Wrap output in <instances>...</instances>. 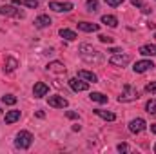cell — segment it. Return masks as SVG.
<instances>
[{
	"label": "cell",
	"mask_w": 156,
	"mask_h": 154,
	"mask_svg": "<svg viewBox=\"0 0 156 154\" xmlns=\"http://www.w3.org/2000/svg\"><path fill=\"white\" fill-rule=\"evenodd\" d=\"M78 53H80V58L87 64H102L104 62V54L89 44H82L78 47Z\"/></svg>",
	"instance_id": "6da1fadb"
},
{
	"label": "cell",
	"mask_w": 156,
	"mask_h": 154,
	"mask_svg": "<svg viewBox=\"0 0 156 154\" xmlns=\"http://www.w3.org/2000/svg\"><path fill=\"white\" fill-rule=\"evenodd\" d=\"M33 134L29 132V131H20L18 134H16V140H15V145H16V149H22V151H26V149H29L31 145H33Z\"/></svg>",
	"instance_id": "7a4b0ae2"
},
{
	"label": "cell",
	"mask_w": 156,
	"mask_h": 154,
	"mask_svg": "<svg viewBox=\"0 0 156 154\" xmlns=\"http://www.w3.org/2000/svg\"><path fill=\"white\" fill-rule=\"evenodd\" d=\"M138 100V89L131 83H125L123 85V93L118 96V102L120 103H127V102H134Z\"/></svg>",
	"instance_id": "3957f363"
},
{
	"label": "cell",
	"mask_w": 156,
	"mask_h": 154,
	"mask_svg": "<svg viewBox=\"0 0 156 154\" xmlns=\"http://www.w3.org/2000/svg\"><path fill=\"white\" fill-rule=\"evenodd\" d=\"M0 15H2V16H11V18H18V20H22V18L26 16V13H24L22 9H18L15 4H13V5L4 4V5L0 7Z\"/></svg>",
	"instance_id": "277c9868"
},
{
	"label": "cell",
	"mask_w": 156,
	"mask_h": 154,
	"mask_svg": "<svg viewBox=\"0 0 156 154\" xmlns=\"http://www.w3.org/2000/svg\"><path fill=\"white\" fill-rule=\"evenodd\" d=\"M145 129H147V123H145L144 118H134V120L129 121V131L134 132V134H140V132H144Z\"/></svg>",
	"instance_id": "5b68a950"
},
{
	"label": "cell",
	"mask_w": 156,
	"mask_h": 154,
	"mask_svg": "<svg viewBox=\"0 0 156 154\" xmlns=\"http://www.w3.org/2000/svg\"><path fill=\"white\" fill-rule=\"evenodd\" d=\"M129 62H131V54H122V53L113 54L111 60H109V64L111 65H116V67H125Z\"/></svg>",
	"instance_id": "8992f818"
},
{
	"label": "cell",
	"mask_w": 156,
	"mask_h": 154,
	"mask_svg": "<svg viewBox=\"0 0 156 154\" xmlns=\"http://www.w3.org/2000/svg\"><path fill=\"white\" fill-rule=\"evenodd\" d=\"M49 9L56 13H69L73 9V4L71 2H49Z\"/></svg>",
	"instance_id": "52a82bcc"
},
{
	"label": "cell",
	"mask_w": 156,
	"mask_h": 154,
	"mask_svg": "<svg viewBox=\"0 0 156 154\" xmlns=\"http://www.w3.org/2000/svg\"><path fill=\"white\" fill-rule=\"evenodd\" d=\"M69 87L76 93H82V91H87L89 89V82L82 80V78H71L69 80Z\"/></svg>",
	"instance_id": "ba28073f"
},
{
	"label": "cell",
	"mask_w": 156,
	"mask_h": 154,
	"mask_svg": "<svg viewBox=\"0 0 156 154\" xmlns=\"http://www.w3.org/2000/svg\"><path fill=\"white\" fill-rule=\"evenodd\" d=\"M49 105L51 107H55V109H66L67 105H69V102L64 98V96H58V94H55V96H49Z\"/></svg>",
	"instance_id": "9c48e42d"
},
{
	"label": "cell",
	"mask_w": 156,
	"mask_h": 154,
	"mask_svg": "<svg viewBox=\"0 0 156 154\" xmlns=\"http://www.w3.org/2000/svg\"><path fill=\"white\" fill-rule=\"evenodd\" d=\"M153 67H156L154 64L151 62V60H140V62H136L134 64V73H138V75H142V73H145V71H149V69H153Z\"/></svg>",
	"instance_id": "30bf717a"
},
{
	"label": "cell",
	"mask_w": 156,
	"mask_h": 154,
	"mask_svg": "<svg viewBox=\"0 0 156 154\" xmlns=\"http://www.w3.org/2000/svg\"><path fill=\"white\" fill-rule=\"evenodd\" d=\"M47 93H49V85H47V83H44V82H37V83H35V87H33L35 98H42V96H45Z\"/></svg>",
	"instance_id": "8fae6325"
},
{
	"label": "cell",
	"mask_w": 156,
	"mask_h": 154,
	"mask_svg": "<svg viewBox=\"0 0 156 154\" xmlns=\"http://www.w3.org/2000/svg\"><path fill=\"white\" fill-rule=\"evenodd\" d=\"M49 73H55V75H64L66 73V65L62 64V62H51V64H47V67H45Z\"/></svg>",
	"instance_id": "7c38bea8"
},
{
	"label": "cell",
	"mask_w": 156,
	"mask_h": 154,
	"mask_svg": "<svg viewBox=\"0 0 156 154\" xmlns=\"http://www.w3.org/2000/svg\"><path fill=\"white\" fill-rule=\"evenodd\" d=\"M78 29L80 31H85V33H96L100 29L98 24H93V22H78Z\"/></svg>",
	"instance_id": "4fadbf2b"
},
{
	"label": "cell",
	"mask_w": 156,
	"mask_h": 154,
	"mask_svg": "<svg viewBox=\"0 0 156 154\" xmlns=\"http://www.w3.org/2000/svg\"><path fill=\"white\" fill-rule=\"evenodd\" d=\"M49 26H51V18L47 15H40V16L35 18V27L44 29V27H49Z\"/></svg>",
	"instance_id": "5bb4252c"
},
{
	"label": "cell",
	"mask_w": 156,
	"mask_h": 154,
	"mask_svg": "<svg viewBox=\"0 0 156 154\" xmlns=\"http://www.w3.org/2000/svg\"><path fill=\"white\" fill-rule=\"evenodd\" d=\"M140 54L144 56H156V44H145L140 47Z\"/></svg>",
	"instance_id": "9a60e30c"
},
{
	"label": "cell",
	"mask_w": 156,
	"mask_h": 154,
	"mask_svg": "<svg viewBox=\"0 0 156 154\" xmlns=\"http://www.w3.org/2000/svg\"><path fill=\"white\" fill-rule=\"evenodd\" d=\"M78 78H82V80H85V82H98V76L94 75V73H91V71H85V69H82V71H78Z\"/></svg>",
	"instance_id": "2e32d148"
},
{
	"label": "cell",
	"mask_w": 156,
	"mask_h": 154,
	"mask_svg": "<svg viewBox=\"0 0 156 154\" xmlns=\"http://www.w3.org/2000/svg\"><path fill=\"white\" fill-rule=\"evenodd\" d=\"M94 114L100 116V118H104V120H107V121H115V120H116V114H115V113H111V111H102V109H94Z\"/></svg>",
	"instance_id": "e0dca14e"
},
{
	"label": "cell",
	"mask_w": 156,
	"mask_h": 154,
	"mask_svg": "<svg viewBox=\"0 0 156 154\" xmlns=\"http://www.w3.org/2000/svg\"><path fill=\"white\" fill-rule=\"evenodd\" d=\"M4 65H5L4 69H5L7 73H13V71H15V69L18 67V60H16V58H13V56H7V58H5V64H4Z\"/></svg>",
	"instance_id": "ac0fdd59"
},
{
	"label": "cell",
	"mask_w": 156,
	"mask_h": 154,
	"mask_svg": "<svg viewBox=\"0 0 156 154\" xmlns=\"http://www.w3.org/2000/svg\"><path fill=\"white\" fill-rule=\"evenodd\" d=\"M18 120H20V111H7V113H5V123H7V125L15 123V121H18Z\"/></svg>",
	"instance_id": "d6986e66"
},
{
	"label": "cell",
	"mask_w": 156,
	"mask_h": 154,
	"mask_svg": "<svg viewBox=\"0 0 156 154\" xmlns=\"http://www.w3.org/2000/svg\"><path fill=\"white\" fill-rule=\"evenodd\" d=\"M58 33H60V37H62V38L69 40V42H73V40H76V38H78L75 31H71V29H66V27H62V29H60Z\"/></svg>",
	"instance_id": "ffe728a7"
},
{
	"label": "cell",
	"mask_w": 156,
	"mask_h": 154,
	"mask_svg": "<svg viewBox=\"0 0 156 154\" xmlns=\"http://www.w3.org/2000/svg\"><path fill=\"white\" fill-rule=\"evenodd\" d=\"M102 24H105V26H109V27H116L118 18L113 16V15H104V16H102Z\"/></svg>",
	"instance_id": "44dd1931"
},
{
	"label": "cell",
	"mask_w": 156,
	"mask_h": 154,
	"mask_svg": "<svg viewBox=\"0 0 156 154\" xmlns=\"http://www.w3.org/2000/svg\"><path fill=\"white\" fill-rule=\"evenodd\" d=\"M13 4L15 5H26V7H31V9L38 7V0H13Z\"/></svg>",
	"instance_id": "7402d4cb"
},
{
	"label": "cell",
	"mask_w": 156,
	"mask_h": 154,
	"mask_svg": "<svg viewBox=\"0 0 156 154\" xmlns=\"http://www.w3.org/2000/svg\"><path fill=\"white\" fill-rule=\"evenodd\" d=\"M93 102H96V103H107L109 102V98L105 96V94H102V93H91V96H89Z\"/></svg>",
	"instance_id": "603a6c76"
},
{
	"label": "cell",
	"mask_w": 156,
	"mask_h": 154,
	"mask_svg": "<svg viewBox=\"0 0 156 154\" xmlns=\"http://www.w3.org/2000/svg\"><path fill=\"white\" fill-rule=\"evenodd\" d=\"M2 102H4L5 105H15V103L18 102V98H16L15 94H5V96H2Z\"/></svg>",
	"instance_id": "cb8c5ba5"
},
{
	"label": "cell",
	"mask_w": 156,
	"mask_h": 154,
	"mask_svg": "<svg viewBox=\"0 0 156 154\" xmlns=\"http://www.w3.org/2000/svg\"><path fill=\"white\" fill-rule=\"evenodd\" d=\"M85 9H87L89 13L98 11V0H87V2H85Z\"/></svg>",
	"instance_id": "d4e9b609"
},
{
	"label": "cell",
	"mask_w": 156,
	"mask_h": 154,
	"mask_svg": "<svg viewBox=\"0 0 156 154\" xmlns=\"http://www.w3.org/2000/svg\"><path fill=\"white\" fill-rule=\"evenodd\" d=\"M145 111H147L149 114H156V100H149V102L145 103Z\"/></svg>",
	"instance_id": "484cf974"
},
{
	"label": "cell",
	"mask_w": 156,
	"mask_h": 154,
	"mask_svg": "<svg viewBox=\"0 0 156 154\" xmlns=\"http://www.w3.org/2000/svg\"><path fill=\"white\" fill-rule=\"evenodd\" d=\"M145 91H147L149 94H156V82H149V83L145 85Z\"/></svg>",
	"instance_id": "4316f807"
},
{
	"label": "cell",
	"mask_w": 156,
	"mask_h": 154,
	"mask_svg": "<svg viewBox=\"0 0 156 154\" xmlns=\"http://www.w3.org/2000/svg\"><path fill=\"white\" fill-rule=\"evenodd\" d=\"M98 40H100V42H102V44H113V37H107V35H100V37H98Z\"/></svg>",
	"instance_id": "83f0119b"
},
{
	"label": "cell",
	"mask_w": 156,
	"mask_h": 154,
	"mask_svg": "<svg viewBox=\"0 0 156 154\" xmlns=\"http://www.w3.org/2000/svg\"><path fill=\"white\" fill-rule=\"evenodd\" d=\"M116 149L120 151V152H131V147H129L127 143H120V145H118Z\"/></svg>",
	"instance_id": "f1b7e54d"
},
{
	"label": "cell",
	"mask_w": 156,
	"mask_h": 154,
	"mask_svg": "<svg viewBox=\"0 0 156 154\" xmlns=\"http://www.w3.org/2000/svg\"><path fill=\"white\" fill-rule=\"evenodd\" d=\"M105 4H109L111 7H118L120 4H123V0H105Z\"/></svg>",
	"instance_id": "f546056e"
},
{
	"label": "cell",
	"mask_w": 156,
	"mask_h": 154,
	"mask_svg": "<svg viewBox=\"0 0 156 154\" xmlns=\"http://www.w3.org/2000/svg\"><path fill=\"white\" fill-rule=\"evenodd\" d=\"M131 4H133L134 7H144V2H142V0H131Z\"/></svg>",
	"instance_id": "4dcf8cb0"
},
{
	"label": "cell",
	"mask_w": 156,
	"mask_h": 154,
	"mask_svg": "<svg viewBox=\"0 0 156 154\" xmlns=\"http://www.w3.org/2000/svg\"><path fill=\"white\" fill-rule=\"evenodd\" d=\"M66 116H67V118H71V120H76V118H78V114H76V113H73V111H67Z\"/></svg>",
	"instance_id": "1f68e13d"
},
{
	"label": "cell",
	"mask_w": 156,
	"mask_h": 154,
	"mask_svg": "<svg viewBox=\"0 0 156 154\" xmlns=\"http://www.w3.org/2000/svg\"><path fill=\"white\" fill-rule=\"evenodd\" d=\"M109 53H113V54H118V53H122V49H120V47H111V49H109Z\"/></svg>",
	"instance_id": "d6a6232c"
},
{
	"label": "cell",
	"mask_w": 156,
	"mask_h": 154,
	"mask_svg": "<svg viewBox=\"0 0 156 154\" xmlns=\"http://www.w3.org/2000/svg\"><path fill=\"white\" fill-rule=\"evenodd\" d=\"M151 132H153V134H156V123H153V125H151Z\"/></svg>",
	"instance_id": "836d02e7"
},
{
	"label": "cell",
	"mask_w": 156,
	"mask_h": 154,
	"mask_svg": "<svg viewBox=\"0 0 156 154\" xmlns=\"http://www.w3.org/2000/svg\"><path fill=\"white\" fill-rule=\"evenodd\" d=\"M154 152H156V145H154Z\"/></svg>",
	"instance_id": "e575fe53"
},
{
	"label": "cell",
	"mask_w": 156,
	"mask_h": 154,
	"mask_svg": "<svg viewBox=\"0 0 156 154\" xmlns=\"http://www.w3.org/2000/svg\"><path fill=\"white\" fill-rule=\"evenodd\" d=\"M0 113H2V109H0Z\"/></svg>",
	"instance_id": "d590c367"
},
{
	"label": "cell",
	"mask_w": 156,
	"mask_h": 154,
	"mask_svg": "<svg viewBox=\"0 0 156 154\" xmlns=\"http://www.w3.org/2000/svg\"><path fill=\"white\" fill-rule=\"evenodd\" d=\"M154 38H156V35H154Z\"/></svg>",
	"instance_id": "8d00e7d4"
}]
</instances>
